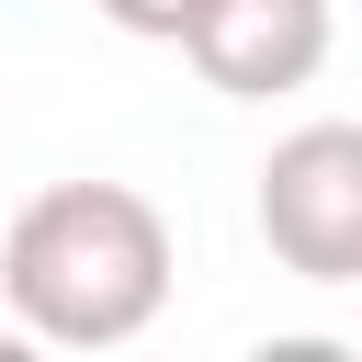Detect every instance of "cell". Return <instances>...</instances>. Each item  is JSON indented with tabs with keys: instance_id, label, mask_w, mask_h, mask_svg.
Masks as SVG:
<instances>
[{
	"instance_id": "obj_2",
	"label": "cell",
	"mask_w": 362,
	"mask_h": 362,
	"mask_svg": "<svg viewBox=\"0 0 362 362\" xmlns=\"http://www.w3.org/2000/svg\"><path fill=\"white\" fill-rule=\"evenodd\" d=\"M260 249L294 272V283H362V124H294L272 158H260Z\"/></svg>"
},
{
	"instance_id": "obj_1",
	"label": "cell",
	"mask_w": 362,
	"mask_h": 362,
	"mask_svg": "<svg viewBox=\"0 0 362 362\" xmlns=\"http://www.w3.org/2000/svg\"><path fill=\"white\" fill-rule=\"evenodd\" d=\"M0 305L45 351H124L170 305V215L136 181H45L0 238Z\"/></svg>"
},
{
	"instance_id": "obj_3",
	"label": "cell",
	"mask_w": 362,
	"mask_h": 362,
	"mask_svg": "<svg viewBox=\"0 0 362 362\" xmlns=\"http://www.w3.org/2000/svg\"><path fill=\"white\" fill-rule=\"evenodd\" d=\"M328 34H339L328 0H204L192 34H181V57L226 102H283V90H305L328 68Z\"/></svg>"
},
{
	"instance_id": "obj_4",
	"label": "cell",
	"mask_w": 362,
	"mask_h": 362,
	"mask_svg": "<svg viewBox=\"0 0 362 362\" xmlns=\"http://www.w3.org/2000/svg\"><path fill=\"white\" fill-rule=\"evenodd\" d=\"M192 11H204V0H102V23H113V34H136V45H181V34H192Z\"/></svg>"
}]
</instances>
